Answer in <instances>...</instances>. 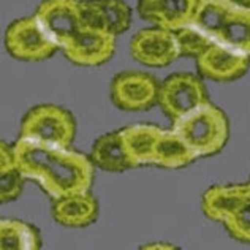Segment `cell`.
Returning a JSON list of instances; mask_svg holds the SVG:
<instances>
[{
    "label": "cell",
    "instance_id": "1",
    "mask_svg": "<svg viewBox=\"0 0 250 250\" xmlns=\"http://www.w3.org/2000/svg\"><path fill=\"white\" fill-rule=\"evenodd\" d=\"M13 152L25 179L35 181L52 200L87 192L94 184L90 157L65 146L19 136Z\"/></svg>",
    "mask_w": 250,
    "mask_h": 250
},
{
    "label": "cell",
    "instance_id": "2",
    "mask_svg": "<svg viewBox=\"0 0 250 250\" xmlns=\"http://www.w3.org/2000/svg\"><path fill=\"white\" fill-rule=\"evenodd\" d=\"M173 130L193 149L198 159L219 154L229 136L227 114L210 102L174 121Z\"/></svg>",
    "mask_w": 250,
    "mask_h": 250
},
{
    "label": "cell",
    "instance_id": "3",
    "mask_svg": "<svg viewBox=\"0 0 250 250\" xmlns=\"http://www.w3.org/2000/svg\"><path fill=\"white\" fill-rule=\"evenodd\" d=\"M19 136L70 147L76 136V122L73 114L59 104H38L22 117Z\"/></svg>",
    "mask_w": 250,
    "mask_h": 250
},
{
    "label": "cell",
    "instance_id": "4",
    "mask_svg": "<svg viewBox=\"0 0 250 250\" xmlns=\"http://www.w3.org/2000/svg\"><path fill=\"white\" fill-rule=\"evenodd\" d=\"M5 48L10 54L24 62H42L56 54L61 48L37 19L27 16L13 21L5 32Z\"/></svg>",
    "mask_w": 250,
    "mask_h": 250
},
{
    "label": "cell",
    "instance_id": "5",
    "mask_svg": "<svg viewBox=\"0 0 250 250\" xmlns=\"http://www.w3.org/2000/svg\"><path fill=\"white\" fill-rule=\"evenodd\" d=\"M208 102L206 85L192 73H174L160 83L159 106L173 122Z\"/></svg>",
    "mask_w": 250,
    "mask_h": 250
},
{
    "label": "cell",
    "instance_id": "6",
    "mask_svg": "<svg viewBox=\"0 0 250 250\" xmlns=\"http://www.w3.org/2000/svg\"><path fill=\"white\" fill-rule=\"evenodd\" d=\"M160 84L149 73L124 71L113 78L109 87L111 100L124 111H146L159 103Z\"/></svg>",
    "mask_w": 250,
    "mask_h": 250
},
{
    "label": "cell",
    "instance_id": "7",
    "mask_svg": "<svg viewBox=\"0 0 250 250\" xmlns=\"http://www.w3.org/2000/svg\"><path fill=\"white\" fill-rule=\"evenodd\" d=\"M130 54L147 67H167L182 56L176 32L157 25L135 34L130 42Z\"/></svg>",
    "mask_w": 250,
    "mask_h": 250
},
{
    "label": "cell",
    "instance_id": "8",
    "mask_svg": "<svg viewBox=\"0 0 250 250\" xmlns=\"http://www.w3.org/2000/svg\"><path fill=\"white\" fill-rule=\"evenodd\" d=\"M35 16L61 48L83 29L81 0H43Z\"/></svg>",
    "mask_w": 250,
    "mask_h": 250
},
{
    "label": "cell",
    "instance_id": "9",
    "mask_svg": "<svg viewBox=\"0 0 250 250\" xmlns=\"http://www.w3.org/2000/svg\"><path fill=\"white\" fill-rule=\"evenodd\" d=\"M196 67L203 78L215 83H231L249 71L250 56L215 42L196 57Z\"/></svg>",
    "mask_w": 250,
    "mask_h": 250
},
{
    "label": "cell",
    "instance_id": "10",
    "mask_svg": "<svg viewBox=\"0 0 250 250\" xmlns=\"http://www.w3.org/2000/svg\"><path fill=\"white\" fill-rule=\"evenodd\" d=\"M116 37L108 30L83 27L62 49L71 63L80 67H100L113 57Z\"/></svg>",
    "mask_w": 250,
    "mask_h": 250
},
{
    "label": "cell",
    "instance_id": "11",
    "mask_svg": "<svg viewBox=\"0 0 250 250\" xmlns=\"http://www.w3.org/2000/svg\"><path fill=\"white\" fill-rule=\"evenodd\" d=\"M200 5L201 0H140L138 11L157 27L176 32L193 22Z\"/></svg>",
    "mask_w": 250,
    "mask_h": 250
},
{
    "label": "cell",
    "instance_id": "12",
    "mask_svg": "<svg viewBox=\"0 0 250 250\" xmlns=\"http://www.w3.org/2000/svg\"><path fill=\"white\" fill-rule=\"evenodd\" d=\"M250 195V182L247 184H222L212 186L203 193V212L212 222L225 223Z\"/></svg>",
    "mask_w": 250,
    "mask_h": 250
},
{
    "label": "cell",
    "instance_id": "13",
    "mask_svg": "<svg viewBox=\"0 0 250 250\" xmlns=\"http://www.w3.org/2000/svg\"><path fill=\"white\" fill-rule=\"evenodd\" d=\"M98 217V201L89 190L62 196L52 203V219L68 228H84Z\"/></svg>",
    "mask_w": 250,
    "mask_h": 250
},
{
    "label": "cell",
    "instance_id": "14",
    "mask_svg": "<svg viewBox=\"0 0 250 250\" xmlns=\"http://www.w3.org/2000/svg\"><path fill=\"white\" fill-rule=\"evenodd\" d=\"M89 157L97 168L109 171V173H124V171L135 168L127 149H125L121 130L104 133L97 138Z\"/></svg>",
    "mask_w": 250,
    "mask_h": 250
},
{
    "label": "cell",
    "instance_id": "15",
    "mask_svg": "<svg viewBox=\"0 0 250 250\" xmlns=\"http://www.w3.org/2000/svg\"><path fill=\"white\" fill-rule=\"evenodd\" d=\"M196 159H198V155L182 140V136L177 131L173 128H162L154 147L152 165L167 169H179L188 167Z\"/></svg>",
    "mask_w": 250,
    "mask_h": 250
},
{
    "label": "cell",
    "instance_id": "16",
    "mask_svg": "<svg viewBox=\"0 0 250 250\" xmlns=\"http://www.w3.org/2000/svg\"><path fill=\"white\" fill-rule=\"evenodd\" d=\"M162 128L152 124H136L128 125L121 130L125 149L130 155L133 167L152 165L154 147L159 140Z\"/></svg>",
    "mask_w": 250,
    "mask_h": 250
},
{
    "label": "cell",
    "instance_id": "17",
    "mask_svg": "<svg viewBox=\"0 0 250 250\" xmlns=\"http://www.w3.org/2000/svg\"><path fill=\"white\" fill-rule=\"evenodd\" d=\"M217 42L250 56V6L238 2L229 13Z\"/></svg>",
    "mask_w": 250,
    "mask_h": 250
},
{
    "label": "cell",
    "instance_id": "18",
    "mask_svg": "<svg viewBox=\"0 0 250 250\" xmlns=\"http://www.w3.org/2000/svg\"><path fill=\"white\" fill-rule=\"evenodd\" d=\"M0 246L2 250H38L42 247V238L30 223L3 219L0 222Z\"/></svg>",
    "mask_w": 250,
    "mask_h": 250
},
{
    "label": "cell",
    "instance_id": "19",
    "mask_svg": "<svg viewBox=\"0 0 250 250\" xmlns=\"http://www.w3.org/2000/svg\"><path fill=\"white\" fill-rule=\"evenodd\" d=\"M25 176L15 160L13 146L0 144V201L10 203L22 193Z\"/></svg>",
    "mask_w": 250,
    "mask_h": 250
},
{
    "label": "cell",
    "instance_id": "20",
    "mask_svg": "<svg viewBox=\"0 0 250 250\" xmlns=\"http://www.w3.org/2000/svg\"><path fill=\"white\" fill-rule=\"evenodd\" d=\"M236 3L238 0H201L198 13L192 24L206 32L214 42H217V37Z\"/></svg>",
    "mask_w": 250,
    "mask_h": 250
},
{
    "label": "cell",
    "instance_id": "21",
    "mask_svg": "<svg viewBox=\"0 0 250 250\" xmlns=\"http://www.w3.org/2000/svg\"><path fill=\"white\" fill-rule=\"evenodd\" d=\"M100 10L106 29L114 35L124 34L131 24V10L124 0H94Z\"/></svg>",
    "mask_w": 250,
    "mask_h": 250
},
{
    "label": "cell",
    "instance_id": "22",
    "mask_svg": "<svg viewBox=\"0 0 250 250\" xmlns=\"http://www.w3.org/2000/svg\"><path fill=\"white\" fill-rule=\"evenodd\" d=\"M176 38L179 43L181 54L186 57H198L210 44L215 43L206 32H203L195 24H188L186 27L176 30Z\"/></svg>",
    "mask_w": 250,
    "mask_h": 250
},
{
    "label": "cell",
    "instance_id": "23",
    "mask_svg": "<svg viewBox=\"0 0 250 250\" xmlns=\"http://www.w3.org/2000/svg\"><path fill=\"white\" fill-rule=\"evenodd\" d=\"M223 225L233 239L250 244V195Z\"/></svg>",
    "mask_w": 250,
    "mask_h": 250
},
{
    "label": "cell",
    "instance_id": "24",
    "mask_svg": "<svg viewBox=\"0 0 250 250\" xmlns=\"http://www.w3.org/2000/svg\"><path fill=\"white\" fill-rule=\"evenodd\" d=\"M143 249H174V246H171V244H147Z\"/></svg>",
    "mask_w": 250,
    "mask_h": 250
},
{
    "label": "cell",
    "instance_id": "25",
    "mask_svg": "<svg viewBox=\"0 0 250 250\" xmlns=\"http://www.w3.org/2000/svg\"><path fill=\"white\" fill-rule=\"evenodd\" d=\"M238 2H241V3H244V5H249V6H250V0H238Z\"/></svg>",
    "mask_w": 250,
    "mask_h": 250
},
{
    "label": "cell",
    "instance_id": "26",
    "mask_svg": "<svg viewBox=\"0 0 250 250\" xmlns=\"http://www.w3.org/2000/svg\"><path fill=\"white\" fill-rule=\"evenodd\" d=\"M249 182H250V181H249Z\"/></svg>",
    "mask_w": 250,
    "mask_h": 250
}]
</instances>
